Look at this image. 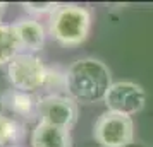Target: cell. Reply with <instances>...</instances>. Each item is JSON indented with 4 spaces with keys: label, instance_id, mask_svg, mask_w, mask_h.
<instances>
[{
    "label": "cell",
    "instance_id": "6da1fadb",
    "mask_svg": "<svg viewBox=\"0 0 153 147\" xmlns=\"http://www.w3.org/2000/svg\"><path fill=\"white\" fill-rule=\"evenodd\" d=\"M110 86V70L97 58H79L65 70V92L76 103L103 101Z\"/></svg>",
    "mask_w": 153,
    "mask_h": 147
},
{
    "label": "cell",
    "instance_id": "7a4b0ae2",
    "mask_svg": "<svg viewBox=\"0 0 153 147\" xmlns=\"http://www.w3.org/2000/svg\"><path fill=\"white\" fill-rule=\"evenodd\" d=\"M91 29V12L77 4H60L50 15L48 31L64 46H77L88 38Z\"/></svg>",
    "mask_w": 153,
    "mask_h": 147
},
{
    "label": "cell",
    "instance_id": "3957f363",
    "mask_svg": "<svg viewBox=\"0 0 153 147\" xmlns=\"http://www.w3.org/2000/svg\"><path fill=\"white\" fill-rule=\"evenodd\" d=\"M47 70L43 62L31 53H19L7 65V75L14 89L24 92H35L45 87Z\"/></svg>",
    "mask_w": 153,
    "mask_h": 147
},
{
    "label": "cell",
    "instance_id": "277c9868",
    "mask_svg": "<svg viewBox=\"0 0 153 147\" xmlns=\"http://www.w3.org/2000/svg\"><path fill=\"white\" fill-rule=\"evenodd\" d=\"M93 135L102 147H127L134 140V121L131 116L105 111L98 116Z\"/></svg>",
    "mask_w": 153,
    "mask_h": 147
},
{
    "label": "cell",
    "instance_id": "5b68a950",
    "mask_svg": "<svg viewBox=\"0 0 153 147\" xmlns=\"http://www.w3.org/2000/svg\"><path fill=\"white\" fill-rule=\"evenodd\" d=\"M103 103L107 106V111L132 116L145 108L146 94L145 89L136 82L119 80V82H112L105 94Z\"/></svg>",
    "mask_w": 153,
    "mask_h": 147
},
{
    "label": "cell",
    "instance_id": "8992f818",
    "mask_svg": "<svg viewBox=\"0 0 153 147\" xmlns=\"http://www.w3.org/2000/svg\"><path fill=\"white\" fill-rule=\"evenodd\" d=\"M77 113H79L77 103L69 96L48 94V96L40 98L38 118L42 123L71 130L77 121Z\"/></svg>",
    "mask_w": 153,
    "mask_h": 147
},
{
    "label": "cell",
    "instance_id": "52a82bcc",
    "mask_svg": "<svg viewBox=\"0 0 153 147\" xmlns=\"http://www.w3.org/2000/svg\"><path fill=\"white\" fill-rule=\"evenodd\" d=\"M2 105L4 108L16 115V120L22 118L26 121L38 118V110H40V98L33 96V92H24L17 89L4 92L2 96Z\"/></svg>",
    "mask_w": 153,
    "mask_h": 147
},
{
    "label": "cell",
    "instance_id": "ba28073f",
    "mask_svg": "<svg viewBox=\"0 0 153 147\" xmlns=\"http://www.w3.org/2000/svg\"><path fill=\"white\" fill-rule=\"evenodd\" d=\"M12 29L16 33L17 43H19V48L21 53H31L38 51L43 48L45 45V28L42 26V22L36 21V19H21L12 24Z\"/></svg>",
    "mask_w": 153,
    "mask_h": 147
},
{
    "label": "cell",
    "instance_id": "9c48e42d",
    "mask_svg": "<svg viewBox=\"0 0 153 147\" xmlns=\"http://www.w3.org/2000/svg\"><path fill=\"white\" fill-rule=\"evenodd\" d=\"M33 147H72L71 130L53 127L48 123H38L31 133Z\"/></svg>",
    "mask_w": 153,
    "mask_h": 147
},
{
    "label": "cell",
    "instance_id": "30bf717a",
    "mask_svg": "<svg viewBox=\"0 0 153 147\" xmlns=\"http://www.w3.org/2000/svg\"><path fill=\"white\" fill-rule=\"evenodd\" d=\"M19 53H21V48L12 29V24L0 22V65H5V63L9 65Z\"/></svg>",
    "mask_w": 153,
    "mask_h": 147
},
{
    "label": "cell",
    "instance_id": "8fae6325",
    "mask_svg": "<svg viewBox=\"0 0 153 147\" xmlns=\"http://www.w3.org/2000/svg\"><path fill=\"white\" fill-rule=\"evenodd\" d=\"M24 137V125L19 120L0 113V147L5 144H14Z\"/></svg>",
    "mask_w": 153,
    "mask_h": 147
},
{
    "label": "cell",
    "instance_id": "7c38bea8",
    "mask_svg": "<svg viewBox=\"0 0 153 147\" xmlns=\"http://www.w3.org/2000/svg\"><path fill=\"white\" fill-rule=\"evenodd\" d=\"M60 4H53V2H24L22 7L26 12L33 15H52L59 9Z\"/></svg>",
    "mask_w": 153,
    "mask_h": 147
},
{
    "label": "cell",
    "instance_id": "4fadbf2b",
    "mask_svg": "<svg viewBox=\"0 0 153 147\" xmlns=\"http://www.w3.org/2000/svg\"><path fill=\"white\" fill-rule=\"evenodd\" d=\"M5 7H7V4H5V2H0V12H4Z\"/></svg>",
    "mask_w": 153,
    "mask_h": 147
}]
</instances>
